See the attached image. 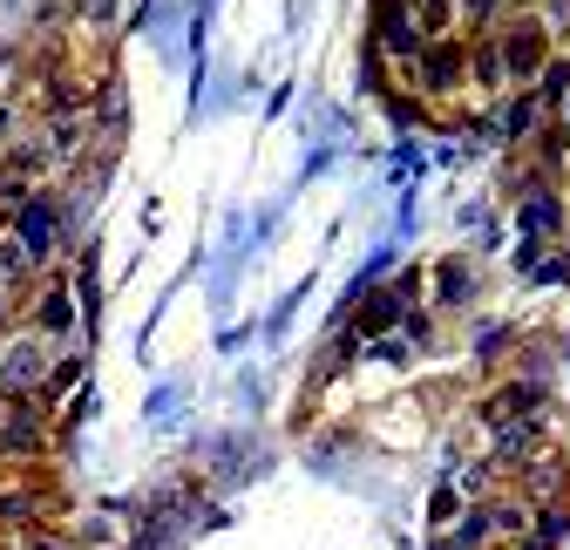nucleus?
I'll return each mask as SVG.
<instances>
[{"instance_id":"f257e3e1","label":"nucleus","mask_w":570,"mask_h":550,"mask_svg":"<svg viewBox=\"0 0 570 550\" xmlns=\"http://www.w3.org/2000/svg\"><path fill=\"white\" fill-rule=\"evenodd\" d=\"M61 197H48V190H28L8 218H0V238H8L14 252H21V265L28 272H41V265H55V252H61Z\"/></svg>"},{"instance_id":"f03ea898","label":"nucleus","mask_w":570,"mask_h":550,"mask_svg":"<svg viewBox=\"0 0 570 550\" xmlns=\"http://www.w3.org/2000/svg\"><path fill=\"white\" fill-rule=\"evenodd\" d=\"M55 354L61 347H48L35 326L0 333V401H41V387L55 374Z\"/></svg>"},{"instance_id":"7ed1b4c3","label":"nucleus","mask_w":570,"mask_h":550,"mask_svg":"<svg viewBox=\"0 0 570 550\" xmlns=\"http://www.w3.org/2000/svg\"><path fill=\"white\" fill-rule=\"evenodd\" d=\"M489 35H495V55H503L510 89H537V76L557 61V41L543 35V21H537V14H503Z\"/></svg>"},{"instance_id":"20e7f679","label":"nucleus","mask_w":570,"mask_h":550,"mask_svg":"<svg viewBox=\"0 0 570 550\" xmlns=\"http://www.w3.org/2000/svg\"><path fill=\"white\" fill-rule=\"evenodd\" d=\"M414 89H421V102H442V109H455L462 102V89H469V35H449V41H428L421 55H414ZM435 116V109H428Z\"/></svg>"},{"instance_id":"39448f33","label":"nucleus","mask_w":570,"mask_h":550,"mask_svg":"<svg viewBox=\"0 0 570 550\" xmlns=\"http://www.w3.org/2000/svg\"><path fill=\"white\" fill-rule=\"evenodd\" d=\"M55 442L48 401H0V462H41Z\"/></svg>"},{"instance_id":"423d86ee","label":"nucleus","mask_w":570,"mask_h":550,"mask_svg":"<svg viewBox=\"0 0 570 550\" xmlns=\"http://www.w3.org/2000/svg\"><path fill=\"white\" fill-rule=\"evenodd\" d=\"M421 48H428V35L414 21V0H374V41H367V55H381L387 68H414Z\"/></svg>"},{"instance_id":"0eeeda50","label":"nucleus","mask_w":570,"mask_h":550,"mask_svg":"<svg viewBox=\"0 0 570 550\" xmlns=\"http://www.w3.org/2000/svg\"><path fill=\"white\" fill-rule=\"evenodd\" d=\"M21 326H35L48 347H68V340L82 333L76 286H68V279H41V286H35V299H28V320H21Z\"/></svg>"},{"instance_id":"6e6552de","label":"nucleus","mask_w":570,"mask_h":550,"mask_svg":"<svg viewBox=\"0 0 570 550\" xmlns=\"http://www.w3.org/2000/svg\"><path fill=\"white\" fill-rule=\"evenodd\" d=\"M543 122H550V116H543V102H537L530 89H517V96H510L503 109H495V122H489V136H495V144H523V150H530Z\"/></svg>"},{"instance_id":"1a4fd4ad","label":"nucleus","mask_w":570,"mask_h":550,"mask_svg":"<svg viewBox=\"0 0 570 550\" xmlns=\"http://www.w3.org/2000/svg\"><path fill=\"white\" fill-rule=\"evenodd\" d=\"M475 293H482V279H475V265H469L462 252L435 265V306H442V313H469Z\"/></svg>"},{"instance_id":"9d476101","label":"nucleus","mask_w":570,"mask_h":550,"mask_svg":"<svg viewBox=\"0 0 570 550\" xmlns=\"http://www.w3.org/2000/svg\"><path fill=\"white\" fill-rule=\"evenodd\" d=\"M469 89H482V96H503V89H510L503 55H495V35H489V28L469 35Z\"/></svg>"},{"instance_id":"9b49d317","label":"nucleus","mask_w":570,"mask_h":550,"mask_svg":"<svg viewBox=\"0 0 570 550\" xmlns=\"http://www.w3.org/2000/svg\"><path fill=\"white\" fill-rule=\"evenodd\" d=\"M455 14H462V35H482L510 14V0H455Z\"/></svg>"},{"instance_id":"f8f14e48","label":"nucleus","mask_w":570,"mask_h":550,"mask_svg":"<svg viewBox=\"0 0 570 550\" xmlns=\"http://www.w3.org/2000/svg\"><path fill=\"white\" fill-rule=\"evenodd\" d=\"M537 21H543V35H550L557 55H563V41H570V0H537Z\"/></svg>"},{"instance_id":"ddd939ff","label":"nucleus","mask_w":570,"mask_h":550,"mask_svg":"<svg viewBox=\"0 0 570 550\" xmlns=\"http://www.w3.org/2000/svg\"><path fill=\"white\" fill-rule=\"evenodd\" d=\"M428 517H435L442 530H449V523L462 517V497H455V483H442V490H435V503H428Z\"/></svg>"},{"instance_id":"4468645a","label":"nucleus","mask_w":570,"mask_h":550,"mask_svg":"<svg viewBox=\"0 0 570 550\" xmlns=\"http://www.w3.org/2000/svg\"><path fill=\"white\" fill-rule=\"evenodd\" d=\"M21 550H76L61 530H48V523H35V530H21Z\"/></svg>"},{"instance_id":"2eb2a0df","label":"nucleus","mask_w":570,"mask_h":550,"mask_svg":"<svg viewBox=\"0 0 570 550\" xmlns=\"http://www.w3.org/2000/svg\"><path fill=\"white\" fill-rule=\"evenodd\" d=\"M510 550H550V543H537V537H517V543H510Z\"/></svg>"},{"instance_id":"dca6fc26","label":"nucleus","mask_w":570,"mask_h":550,"mask_svg":"<svg viewBox=\"0 0 570 550\" xmlns=\"http://www.w3.org/2000/svg\"><path fill=\"white\" fill-rule=\"evenodd\" d=\"M435 550H455V543H449V537H435Z\"/></svg>"}]
</instances>
